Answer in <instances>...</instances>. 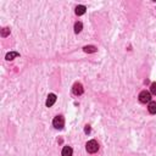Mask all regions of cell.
Listing matches in <instances>:
<instances>
[{
	"mask_svg": "<svg viewBox=\"0 0 156 156\" xmlns=\"http://www.w3.org/2000/svg\"><path fill=\"white\" fill-rule=\"evenodd\" d=\"M90 132V126H85V133H89Z\"/></svg>",
	"mask_w": 156,
	"mask_h": 156,
	"instance_id": "14",
	"label": "cell"
},
{
	"mask_svg": "<svg viewBox=\"0 0 156 156\" xmlns=\"http://www.w3.org/2000/svg\"><path fill=\"white\" fill-rule=\"evenodd\" d=\"M85 6L84 5H78V6L76 7V15H78V16H81V15H83L85 12Z\"/></svg>",
	"mask_w": 156,
	"mask_h": 156,
	"instance_id": "10",
	"label": "cell"
},
{
	"mask_svg": "<svg viewBox=\"0 0 156 156\" xmlns=\"http://www.w3.org/2000/svg\"><path fill=\"white\" fill-rule=\"evenodd\" d=\"M82 29H83V24L82 22H76L75 23V33H81L82 32Z\"/></svg>",
	"mask_w": 156,
	"mask_h": 156,
	"instance_id": "11",
	"label": "cell"
},
{
	"mask_svg": "<svg viewBox=\"0 0 156 156\" xmlns=\"http://www.w3.org/2000/svg\"><path fill=\"white\" fill-rule=\"evenodd\" d=\"M148 110H149V112L151 113V115H155L156 113V101H150L149 102Z\"/></svg>",
	"mask_w": 156,
	"mask_h": 156,
	"instance_id": "9",
	"label": "cell"
},
{
	"mask_svg": "<svg viewBox=\"0 0 156 156\" xmlns=\"http://www.w3.org/2000/svg\"><path fill=\"white\" fill-rule=\"evenodd\" d=\"M150 92H151V94L156 95V82L151 83V85H150Z\"/></svg>",
	"mask_w": 156,
	"mask_h": 156,
	"instance_id": "13",
	"label": "cell"
},
{
	"mask_svg": "<svg viewBox=\"0 0 156 156\" xmlns=\"http://www.w3.org/2000/svg\"><path fill=\"white\" fill-rule=\"evenodd\" d=\"M72 154H73V150H72L71 147H69V145L64 147V149H62V153H61L62 156H72Z\"/></svg>",
	"mask_w": 156,
	"mask_h": 156,
	"instance_id": "6",
	"label": "cell"
},
{
	"mask_svg": "<svg viewBox=\"0 0 156 156\" xmlns=\"http://www.w3.org/2000/svg\"><path fill=\"white\" fill-rule=\"evenodd\" d=\"M10 34V28H7V27H5V28H3L1 29V37L3 38H5V37H7V35Z\"/></svg>",
	"mask_w": 156,
	"mask_h": 156,
	"instance_id": "12",
	"label": "cell"
},
{
	"mask_svg": "<svg viewBox=\"0 0 156 156\" xmlns=\"http://www.w3.org/2000/svg\"><path fill=\"white\" fill-rule=\"evenodd\" d=\"M85 149L89 154H95L99 150V144H98L96 140H89L85 145Z\"/></svg>",
	"mask_w": 156,
	"mask_h": 156,
	"instance_id": "1",
	"label": "cell"
},
{
	"mask_svg": "<svg viewBox=\"0 0 156 156\" xmlns=\"http://www.w3.org/2000/svg\"><path fill=\"white\" fill-rule=\"evenodd\" d=\"M139 101L143 102V104L150 102V101H151V94H150L149 92H147V90H143L139 94Z\"/></svg>",
	"mask_w": 156,
	"mask_h": 156,
	"instance_id": "3",
	"label": "cell"
},
{
	"mask_svg": "<svg viewBox=\"0 0 156 156\" xmlns=\"http://www.w3.org/2000/svg\"><path fill=\"white\" fill-rule=\"evenodd\" d=\"M83 92H84V89H83V85L81 84V83H75L73 88H72V93H73L75 95L79 96L83 94Z\"/></svg>",
	"mask_w": 156,
	"mask_h": 156,
	"instance_id": "4",
	"label": "cell"
},
{
	"mask_svg": "<svg viewBox=\"0 0 156 156\" xmlns=\"http://www.w3.org/2000/svg\"><path fill=\"white\" fill-rule=\"evenodd\" d=\"M55 101H56V95L51 93V94L48 95V99H46V106L51 107V106H53L54 104H55Z\"/></svg>",
	"mask_w": 156,
	"mask_h": 156,
	"instance_id": "5",
	"label": "cell"
},
{
	"mask_svg": "<svg viewBox=\"0 0 156 156\" xmlns=\"http://www.w3.org/2000/svg\"><path fill=\"white\" fill-rule=\"evenodd\" d=\"M18 56H20V54L17 53V51H10V53H7V54H6V56H5V59H6L7 61H11V60H14V59L18 58Z\"/></svg>",
	"mask_w": 156,
	"mask_h": 156,
	"instance_id": "7",
	"label": "cell"
},
{
	"mask_svg": "<svg viewBox=\"0 0 156 156\" xmlns=\"http://www.w3.org/2000/svg\"><path fill=\"white\" fill-rule=\"evenodd\" d=\"M83 50H84V53H88V54H92V53H96V46L94 45H87L83 48Z\"/></svg>",
	"mask_w": 156,
	"mask_h": 156,
	"instance_id": "8",
	"label": "cell"
},
{
	"mask_svg": "<svg viewBox=\"0 0 156 156\" xmlns=\"http://www.w3.org/2000/svg\"><path fill=\"white\" fill-rule=\"evenodd\" d=\"M53 126L56 129H62V128H64V126H65V118L62 116H56L53 119Z\"/></svg>",
	"mask_w": 156,
	"mask_h": 156,
	"instance_id": "2",
	"label": "cell"
}]
</instances>
